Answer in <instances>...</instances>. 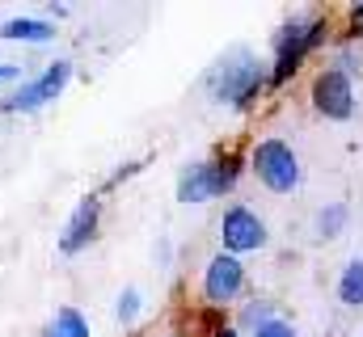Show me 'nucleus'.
I'll use <instances>...</instances> for the list:
<instances>
[{
	"label": "nucleus",
	"mask_w": 363,
	"mask_h": 337,
	"mask_svg": "<svg viewBox=\"0 0 363 337\" xmlns=\"http://www.w3.org/2000/svg\"><path fill=\"white\" fill-rule=\"evenodd\" d=\"M203 88H207V97H211L216 105H228V110L245 114V110H254V105L262 101V93L271 88V64H267L254 47L237 42V47H228V51L207 68Z\"/></svg>",
	"instance_id": "nucleus-1"
},
{
	"label": "nucleus",
	"mask_w": 363,
	"mask_h": 337,
	"mask_svg": "<svg viewBox=\"0 0 363 337\" xmlns=\"http://www.w3.org/2000/svg\"><path fill=\"white\" fill-rule=\"evenodd\" d=\"M334 38V21L330 13H296L287 17L279 30H274V42H271V88L287 84L317 51H325Z\"/></svg>",
	"instance_id": "nucleus-2"
},
{
	"label": "nucleus",
	"mask_w": 363,
	"mask_h": 337,
	"mask_svg": "<svg viewBox=\"0 0 363 337\" xmlns=\"http://www.w3.org/2000/svg\"><path fill=\"white\" fill-rule=\"evenodd\" d=\"M245 165L258 177V185H262L267 194H279V198H287V194H296V190L304 185L300 152H296L283 135H262V139L250 148Z\"/></svg>",
	"instance_id": "nucleus-3"
},
{
	"label": "nucleus",
	"mask_w": 363,
	"mask_h": 337,
	"mask_svg": "<svg viewBox=\"0 0 363 337\" xmlns=\"http://www.w3.org/2000/svg\"><path fill=\"white\" fill-rule=\"evenodd\" d=\"M245 161L237 152H224V156H207V161H190V165L178 173V202H211V198H224L237 190L241 173H245Z\"/></svg>",
	"instance_id": "nucleus-4"
},
{
	"label": "nucleus",
	"mask_w": 363,
	"mask_h": 337,
	"mask_svg": "<svg viewBox=\"0 0 363 337\" xmlns=\"http://www.w3.org/2000/svg\"><path fill=\"white\" fill-rule=\"evenodd\" d=\"M308 105L325 122H351L359 114V84L321 64L313 72V81H308Z\"/></svg>",
	"instance_id": "nucleus-5"
},
{
	"label": "nucleus",
	"mask_w": 363,
	"mask_h": 337,
	"mask_svg": "<svg viewBox=\"0 0 363 337\" xmlns=\"http://www.w3.org/2000/svg\"><path fill=\"white\" fill-rule=\"evenodd\" d=\"M216 236H220V253H233V257H250V253H262L271 245V228L267 219L245 207V202H228L220 224H216Z\"/></svg>",
	"instance_id": "nucleus-6"
},
{
	"label": "nucleus",
	"mask_w": 363,
	"mask_h": 337,
	"mask_svg": "<svg viewBox=\"0 0 363 337\" xmlns=\"http://www.w3.org/2000/svg\"><path fill=\"white\" fill-rule=\"evenodd\" d=\"M250 287V270L241 257L233 253H216L207 265H203V304L207 308H228V304H241Z\"/></svg>",
	"instance_id": "nucleus-7"
},
{
	"label": "nucleus",
	"mask_w": 363,
	"mask_h": 337,
	"mask_svg": "<svg viewBox=\"0 0 363 337\" xmlns=\"http://www.w3.org/2000/svg\"><path fill=\"white\" fill-rule=\"evenodd\" d=\"M68 81H72V64H68V59H55V64H47L34 81H21V88H17L13 97L0 101V110H9V114H34V110L51 105V101L64 93Z\"/></svg>",
	"instance_id": "nucleus-8"
},
{
	"label": "nucleus",
	"mask_w": 363,
	"mask_h": 337,
	"mask_svg": "<svg viewBox=\"0 0 363 337\" xmlns=\"http://www.w3.org/2000/svg\"><path fill=\"white\" fill-rule=\"evenodd\" d=\"M97 219H101V198H97V194L81 198V202H77V211H72V219L64 224L60 253H64V257H77L81 249H89L93 236H97Z\"/></svg>",
	"instance_id": "nucleus-9"
},
{
	"label": "nucleus",
	"mask_w": 363,
	"mask_h": 337,
	"mask_svg": "<svg viewBox=\"0 0 363 337\" xmlns=\"http://www.w3.org/2000/svg\"><path fill=\"white\" fill-rule=\"evenodd\" d=\"M351 232V202L347 198H330L313 211V241L317 245H334Z\"/></svg>",
	"instance_id": "nucleus-10"
},
{
	"label": "nucleus",
	"mask_w": 363,
	"mask_h": 337,
	"mask_svg": "<svg viewBox=\"0 0 363 337\" xmlns=\"http://www.w3.org/2000/svg\"><path fill=\"white\" fill-rule=\"evenodd\" d=\"M325 68H334V72H342V76H351V81L359 84L363 81V42H355V38H338V42L330 47Z\"/></svg>",
	"instance_id": "nucleus-11"
},
{
	"label": "nucleus",
	"mask_w": 363,
	"mask_h": 337,
	"mask_svg": "<svg viewBox=\"0 0 363 337\" xmlns=\"http://www.w3.org/2000/svg\"><path fill=\"white\" fill-rule=\"evenodd\" d=\"M334 295L342 308H363V253L351 257L342 270H338V282H334Z\"/></svg>",
	"instance_id": "nucleus-12"
},
{
	"label": "nucleus",
	"mask_w": 363,
	"mask_h": 337,
	"mask_svg": "<svg viewBox=\"0 0 363 337\" xmlns=\"http://www.w3.org/2000/svg\"><path fill=\"white\" fill-rule=\"evenodd\" d=\"M0 38H9V42H51L55 25L51 21H34V17H13V21L0 25Z\"/></svg>",
	"instance_id": "nucleus-13"
},
{
	"label": "nucleus",
	"mask_w": 363,
	"mask_h": 337,
	"mask_svg": "<svg viewBox=\"0 0 363 337\" xmlns=\"http://www.w3.org/2000/svg\"><path fill=\"white\" fill-rule=\"evenodd\" d=\"M279 316V304H274L271 295H254V299H241V308H237V329L241 333H254L258 325H267Z\"/></svg>",
	"instance_id": "nucleus-14"
},
{
	"label": "nucleus",
	"mask_w": 363,
	"mask_h": 337,
	"mask_svg": "<svg viewBox=\"0 0 363 337\" xmlns=\"http://www.w3.org/2000/svg\"><path fill=\"white\" fill-rule=\"evenodd\" d=\"M43 337H93V333H89V321H85L77 308L64 304V308H55V321L47 325V333Z\"/></svg>",
	"instance_id": "nucleus-15"
},
{
	"label": "nucleus",
	"mask_w": 363,
	"mask_h": 337,
	"mask_svg": "<svg viewBox=\"0 0 363 337\" xmlns=\"http://www.w3.org/2000/svg\"><path fill=\"white\" fill-rule=\"evenodd\" d=\"M140 312H144V295H140L135 287H127V291L118 295V304H114L118 325H135V321H140Z\"/></svg>",
	"instance_id": "nucleus-16"
},
{
	"label": "nucleus",
	"mask_w": 363,
	"mask_h": 337,
	"mask_svg": "<svg viewBox=\"0 0 363 337\" xmlns=\"http://www.w3.org/2000/svg\"><path fill=\"white\" fill-rule=\"evenodd\" d=\"M250 337H300V329H296L287 316H274V321H267V325H258Z\"/></svg>",
	"instance_id": "nucleus-17"
},
{
	"label": "nucleus",
	"mask_w": 363,
	"mask_h": 337,
	"mask_svg": "<svg viewBox=\"0 0 363 337\" xmlns=\"http://www.w3.org/2000/svg\"><path fill=\"white\" fill-rule=\"evenodd\" d=\"M342 13H347V34H342V38L363 42V0H359V4H347Z\"/></svg>",
	"instance_id": "nucleus-18"
},
{
	"label": "nucleus",
	"mask_w": 363,
	"mask_h": 337,
	"mask_svg": "<svg viewBox=\"0 0 363 337\" xmlns=\"http://www.w3.org/2000/svg\"><path fill=\"white\" fill-rule=\"evenodd\" d=\"M207 337H241V329H237L233 321H220V325H211V333Z\"/></svg>",
	"instance_id": "nucleus-19"
},
{
	"label": "nucleus",
	"mask_w": 363,
	"mask_h": 337,
	"mask_svg": "<svg viewBox=\"0 0 363 337\" xmlns=\"http://www.w3.org/2000/svg\"><path fill=\"white\" fill-rule=\"evenodd\" d=\"M13 76H21V68H13V64H0V81H13Z\"/></svg>",
	"instance_id": "nucleus-20"
}]
</instances>
